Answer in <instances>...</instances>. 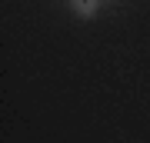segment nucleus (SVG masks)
<instances>
[{
    "mask_svg": "<svg viewBox=\"0 0 150 143\" xmlns=\"http://www.w3.org/2000/svg\"><path fill=\"white\" fill-rule=\"evenodd\" d=\"M67 4H70V10H74L77 17H80V20H93L103 0H67Z\"/></svg>",
    "mask_w": 150,
    "mask_h": 143,
    "instance_id": "f257e3e1",
    "label": "nucleus"
}]
</instances>
